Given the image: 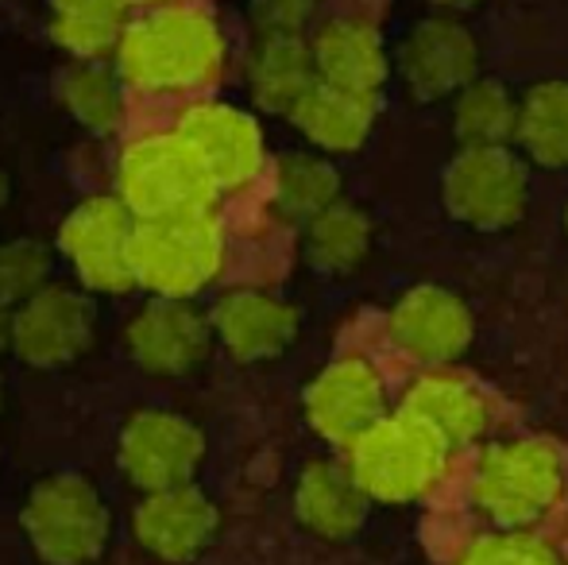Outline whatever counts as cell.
Listing matches in <instances>:
<instances>
[{"instance_id":"17","label":"cell","mask_w":568,"mask_h":565,"mask_svg":"<svg viewBox=\"0 0 568 565\" xmlns=\"http://www.w3.org/2000/svg\"><path fill=\"white\" fill-rule=\"evenodd\" d=\"M379 380L364 361H341L310 387V418L329 437H359L375 426Z\"/></svg>"},{"instance_id":"2","label":"cell","mask_w":568,"mask_h":565,"mask_svg":"<svg viewBox=\"0 0 568 565\" xmlns=\"http://www.w3.org/2000/svg\"><path fill=\"white\" fill-rule=\"evenodd\" d=\"M210 171L179 132H159L128 143L116 167V202L135 221H166L210 213L213 205Z\"/></svg>"},{"instance_id":"13","label":"cell","mask_w":568,"mask_h":565,"mask_svg":"<svg viewBox=\"0 0 568 565\" xmlns=\"http://www.w3.org/2000/svg\"><path fill=\"white\" fill-rule=\"evenodd\" d=\"M213 531H217V507L194 484L148 492V500L135 507V538L159 562L197 558Z\"/></svg>"},{"instance_id":"30","label":"cell","mask_w":568,"mask_h":565,"mask_svg":"<svg viewBox=\"0 0 568 565\" xmlns=\"http://www.w3.org/2000/svg\"><path fill=\"white\" fill-rule=\"evenodd\" d=\"M317 0H252V28L260 39L275 36H302L314 20Z\"/></svg>"},{"instance_id":"20","label":"cell","mask_w":568,"mask_h":565,"mask_svg":"<svg viewBox=\"0 0 568 565\" xmlns=\"http://www.w3.org/2000/svg\"><path fill=\"white\" fill-rule=\"evenodd\" d=\"M291 121L302 129V137L314 140L325 151H352L367 140L375 121V98L333 90L325 82L310 85L306 98L294 105Z\"/></svg>"},{"instance_id":"15","label":"cell","mask_w":568,"mask_h":565,"mask_svg":"<svg viewBox=\"0 0 568 565\" xmlns=\"http://www.w3.org/2000/svg\"><path fill=\"white\" fill-rule=\"evenodd\" d=\"M210 330L225 341V349L240 361H263L283 353L298 333V314L275 294L263 291H229L213 306Z\"/></svg>"},{"instance_id":"6","label":"cell","mask_w":568,"mask_h":565,"mask_svg":"<svg viewBox=\"0 0 568 565\" xmlns=\"http://www.w3.org/2000/svg\"><path fill=\"white\" fill-rule=\"evenodd\" d=\"M205 457V437L174 411H140L120 430V468L143 492L182 488Z\"/></svg>"},{"instance_id":"3","label":"cell","mask_w":568,"mask_h":565,"mask_svg":"<svg viewBox=\"0 0 568 565\" xmlns=\"http://www.w3.org/2000/svg\"><path fill=\"white\" fill-rule=\"evenodd\" d=\"M225 260V236L213 213L166 221H135L132 233V280L159 299L197 294Z\"/></svg>"},{"instance_id":"5","label":"cell","mask_w":568,"mask_h":565,"mask_svg":"<svg viewBox=\"0 0 568 565\" xmlns=\"http://www.w3.org/2000/svg\"><path fill=\"white\" fill-rule=\"evenodd\" d=\"M132 233L135 218L116 198H85L59 225V249L90 291H132Z\"/></svg>"},{"instance_id":"26","label":"cell","mask_w":568,"mask_h":565,"mask_svg":"<svg viewBox=\"0 0 568 565\" xmlns=\"http://www.w3.org/2000/svg\"><path fill=\"white\" fill-rule=\"evenodd\" d=\"M59 98L67 113L90 132H113L120 124V82L101 62H74L62 70Z\"/></svg>"},{"instance_id":"12","label":"cell","mask_w":568,"mask_h":565,"mask_svg":"<svg viewBox=\"0 0 568 565\" xmlns=\"http://www.w3.org/2000/svg\"><path fill=\"white\" fill-rule=\"evenodd\" d=\"M398 67H403L406 90L414 98L437 101L464 90L476 78L479 47L460 20H453V16H429V20H422L403 39Z\"/></svg>"},{"instance_id":"19","label":"cell","mask_w":568,"mask_h":565,"mask_svg":"<svg viewBox=\"0 0 568 565\" xmlns=\"http://www.w3.org/2000/svg\"><path fill=\"white\" fill-rule=\"evenodd\" d=\"M317 82L310 43L302 36H275L260 39L252 51V93L255 105L267 113H294L310 85Z\"/></svg>"},{"instance_id":"10","label":"cell","mask_w":568,"mask_h":565,"mask_svg":"<svg viewBox=\"0 0 568 565\" xmlns=\"http://www.w3.org/2000/svg\"><path fill=\"white\" fill-rule=\"evenodd\" d=\"M182 140L194 148L202 167L210 171L217 190H236L260 174L263 167V137L260 124L236 105H221V101H202L190 105L179 121Z\"/></svg>"},{"instance_id":"23","label":"cell","mask_w":568,"mask_h":565,"mask_svg":"<svg viewBox=\"0 0 568 565\" xmlns=\"http://www.w3.org/2000/svg\"><path fill=\"white\" fill-rule=\"evenodd\" d=\"M515 137L546 167H568V82H541L518 105Z\"/></svg>"},{"instance_id":"29","label":"cell","mask_w":568,"mask_h":565,"mask_svg":"<svg viewBox=\"0 0 568 565\" xmlns=\"http://www.w3.org/2000/svg\"><path fill=\"white\" fill-rule=\"evenodd\" d=\"M418 415L429 430L445 426L453 434H471L476 430V407L456 384H426L418 387Z\"/></svg>"},{"instance_id":"34","label":"cell","mask_w":568,"mask_h":565,"mask_svg":"<svg viewBox=\"0 0 568 565\" xmlns=\"http://www.w3.org/2000/svg\"><path fill=\"white\" fill-rule=\"evenodd\" d=\"M116 4L128 12V8H159V4H163V0H116Z\"/></svg>"},{"instance_id":"24","label":"cell","mask_w":568,"mask_h":565,"mask_svg":"<svg viewBox=\"0 0 568 565\" xmlns=\"http://www.w3.org/2000/svg\"><path fill=\"white\" fill-rule=\"evenodd\" d=\"M518 105L495 78H471L456 101V137L464 148H507Z\"/></svg>"},{"instance_id":"31","label":"cell","mask_w":568,"mask_h":565,"mask_svg":"<svg viewBox=\"0 0 568 565\" xmlns=\"http://www.w3.org/2000/svg\"><path fill=\"white\" fill-rule=\"evenodd\" d=\"M468 565H554L549 554L534 551L530 543H487V551H476Z\"/></svg>"},{"instance_id":"4","label":"cell","mask_w":568,"mask_h":565,"mask_svg":"<svg viewBox=\"0 0 568 565\" xmlns=\"http://www.w3.org/2000/svg\"><path fill=\"white\" fill-rule=\"evenodd\" d=\"M109 507L85 476L59 473L36 484L23 504V535L47 565H90L105 554Z\"/></svg>"},{"instance_id":"16","label":"cell","mask_w":568,"mask_h":565,"mask_svg":"<svg viewBox=\"0 0 568 565\" xmlns=\"http://www.w3.org/2000/svg\"><path fill=\"white\" fill-rule=\"evenodd\" d=\"M557 492V465L549 450L518 445L499 450L479 473V500L491 504L503 519H530L541 504H549Z\"/></svg>"},{"instance_id":"25","label":"cell","mask_w":568,"mask_h":565,"mask_svg":"<svg viewBox=\"0 0 568 565\" xmlns=\"http://www.w3.org/2000/svg\"><path fill=\"white\" fill-rule=\"evenodd\" d=\"M367 241H372V225L348 202H333L314 221H306V256L322 272H348V268H356L367 252Z\"/></svg>"},{"instance_id":"22","label":"cell","mask_w":568,"mask_h":565,"mask_svg":"<svg viewBox=\"0 0 568 565\" xmlns=\"http://www.w3.org/2000/svg\"><path fill=\"white\" fill-rule=\"evenodd\" d=\"M298 515L322 535H348L364 519V488L337 465H314L298 484Z\"/></svg>"},{"instance_id":"1","label":"cell","mask_w":568,"mask_h":565,"mask_svg":"<svg viewBox=\"0 0 568 565\" xmlns=\"http://www.w3.org/2000/svg\"><path fill=\"white\" fill-rule=\"evenodd\" d=\"M116 78L143 93L205 90L225 67V36L186 4H159L140 20H128L116 43Z\"/></svg>"},{"instance_id":"21","label":"cell","mask_w":568,"mask_h":565,"mask_svg":"<svg viewBox=\"0 0 568 565\" xmlns=\"http://www.w3.org/2000/svg\"><path fill=\"white\" fill-rule=\"evenodd\" d=\"M47 28L54 43L78 62H101L116 51L128 28V12L116 0H51Z\"/></svg>"},{"instance_id":"8","label":"cell","mask_w":568,"mask_h":565,"mask_svg":"<svg viewBox=\"0 0 568 565\" xmlns=\"http://www.w3.org/2000/svg\"><path fill=\"white\" fill-rule=\"evenodd\" d=\"M93 337V302L74 286H39L12 310V349L31 369L78 361Z\"/></svg>"},{"instance_id":"14","label":"cell","mask_w":568,"mask_h":565,"mask_svg":"<svg viewBox=\"0 0 568 565\" xmlns=\"http://www.w3.org/2000/svg\"><path fill=\"white\" fill-rule=\"evenodd\" d=\"M317 82L344 93L375 98L387 78V51L372 23L364 20H333L310 43Z\"/></svg>"},{"instance_id":"33","label":"cell","mask_w":568,"mask_h":565,"mask_svg":"<svg viewBox=\"0 0 568 565\" xmlns=\"http://www.w3.org/2000/svg\"><path fill=\"white\" fill-rule=\"evenodd\" d=\"M437 8H445V12H464V8H471L476 0H434Z\"/></svg>"},{"instance_id":"35","label":"cell","mask_w":568,"mask_h":565,"mask_svg":"<svg viewBox=\"0 0 568 565\" xmlns=\"http://www.w3.org/2000/svg\"><path fill=\"white\" fill-rule=\"evenodd\" d=\"M8 202V174H4V167H0V205Z\"/></svg>"},{"instance_id":"9","label":"cell","mask_w":568,"mask_h":565,"mask_svg":"<svg viewBox=\"0 0 568 565\" xmlns=\"http://www.w3.org/2000/svg\"><path fill=\"white\" fill-rule=\"evenodd\" d=\"M437 430L422 418L375 423L356 442V484L379 496H410L437 468Z\"/></svg>"},{"instance_id":"32","label":"cell","mask_w":568,"mask_h":565,"mask_svg":"<svg viewBox=\"0 0 568 565\" xmlns=\"http://www.w3.org/2000/svg\"><path fill=\"white\" fill-rule=\"evenodd\" d=\"M12 345V310L0 306V353Z\"/></svg>"},{"instance_id":"27","label":"cell","mask_w":568,"mask_h":565,"mask_svg":"<svg viewBox=\"0 0 568 565\" xmlns=\"http://www.w3.org/2000/svg\"><path fill=\"white\" fill-rule=\"evenodd\" d=\"M337 171L314 155H283L275 167V202L286 218L314 221L337 202Z\"/></svg>"},{"instance_id":"11","label":"cell","mask_w":568,"mask_h":565,"mask_svg":"<svg viewBox=\"0 0 568 565\" xmlns=\"http://www.w3.org/2000/svg\"><path fill=\"white\" fill-rule=\"evenodd\" d=\"M210 322L186 299H155L128 322L124 345L132 361L151 376L194 372L210 353Z\"/></svg>"},{"instance_id":"28","label":"cell","mask_w":568,"mask_h":565,"mask_svg":"<svg viewBox=\"0 0 568 565\" xmlns=\"http://www.w3.org/2000/svg\"><path fill=\"white\" fill-rule=\"evenodd\" d=\"M51 275V252L36 241H8L0 244V306L16 310L23 299L47 286Z\"/></svg>"},{"instance_id":"7","label":"cell","mask_w":568,"mask_h":565,"mask_svg":"<svg viewBox=\"0 0 568 565\" xmlns=\"http://www.w3.org/2000/svg\"><path fill=\"white\" fill-rule=\"evenodd\" d=\"M445 205L468 225H510L526 210V167L507 148H464L445 171Z\"/></svg>"},{"instance_id":"18","label":"cell","mask_w":568,"mask_h":565,"mask_svg":"<svg viewBox=\"0 0 568 565\" xmlns=\"http://www.w3.org/2000/svg\"><path fill=\"white\" fill-rule=\"evenodd\" d=\"M390 325L410 353L429 356V361L453 356L468 341V314L449 291H437V286H418L406 294Z\"/></svg>"}]
</instances>
